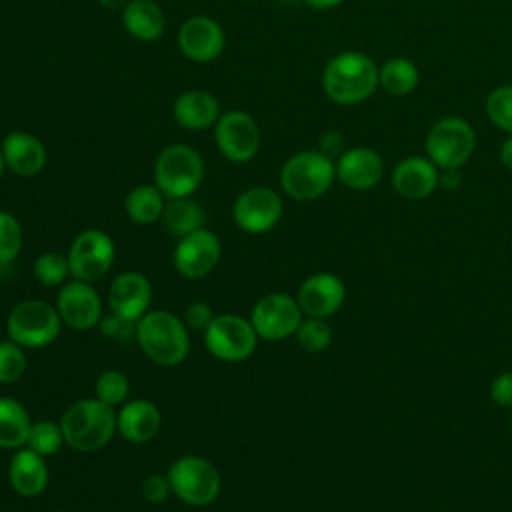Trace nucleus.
<instances>
[{
    "mask_svg": "<svg viewBox=\"0 0 512 512\" xmlns=\"http://www.w3.org/2000/svg\"><path fill=\"white\" fill-rule=\"evenodd\" d=\"M94 392L96 398L110 404V406H120L128 398L130 392V382L124 372L120 370H104L96 382H94Z\"/></svg>",
    "mask_w": 512,
    "mask_h": 512,
    "instance_id": "473e14b6",
    "label": "nucleus"
},
{
    "mask_svg": "<svg viewBox=\"0 0 512 512\" xmlns=\"http://www.w3.org/2000/svg\"><path fill=\"white\" fill-rule=\"evenodd\" d=\"M64 442V434L60 428V422H52V420H38L32 422L30 432H28V440L26 446L30 450H34L40 456H52L62 448Z\"/></svg>",
    "mask_w": 512,
    "mask_h": 512,
    "instance_id": "c756f323",
    "label": "nucleus"
},
{
    "mask_svg": "<svg viewBox=\"0 0 512 512\" xmlns=\"http://www.w3.org/2000/svg\"><path fill=\"white\" fill-rule=\"evenodd\" d=\"M302 318L304 314L298 306V300L284 292H272L262 296L250 312V322L258 338L270 342L294 336Z\"/></svg>",
    "mask_w": 512,
    "mask_h": 512,
    "instance_id": "9b49d317",
    "label": "nucleus"
},
{
    "mask_svg": "<svg viewBox=\"0 0 512 512\" xmlns=\"http://www.w3.org/2000/svg\"><path fill=\"white\" fill-rule=\"evenodd\" d=\"M336 178V164L320 150H304L290 156L280 170L282 190L300 202L316 200L328 192Z\"/></svg>",
    "mask_w": 512,
    "mask_h": 512,
    "instance_id": "20e7f679",
    "label": "nucleus"
},
{
    "mask_svg": "<svg viewBox=\"0 0 512 512\" xmlns=\"http://www.w3.org/2000/svg\"><path fill=\"white\" fill-rule=\"evenodd\" d=\"M460 184V174L458 168H444L440 178H438V186L448 188V190H456Z\"/></svg>",
    "mask_w": 512,
    "mask_h": 512,
    "instance_id": "a19ab883",
    "label": "nucleus"
},
{
    "mask_svg": "<svg viewBox=\"0 0 512 512\" xmlns=\"http://www.w3.org/2000/svg\"><path fill=\"white\" fill-rule=\"evenodd\" d=\"M320 152L334 160V156H340L344 152V138L340 132H326L320 138Z\"/></svg>",
    "mask_w": 512,
    "mask_h": 512,
    "instance_id": "ea45409f",
    "label": "nucleus"
},
{
    "mask_svg": "<svg viewBox=\"0 0 512 512\" xmlns=\"http://www.w3.org/2000/svg\"><path fill=\"white\" fill-rule=\"evenodd\" d=\"M4 164L22 178H32L46 166L44 144L28 132H10L0 144Z\"/></svg>",
    "mask_w": 512,
    "mask_h": 512,
    "instance_id": "412c9836",
    "label": "nucleus"
},
{
    "mask_svg": "<svg viewBox=\"0 0 512 512\" xmlns=\"http://www.w3.org/2000/svg\"><path fill=\"white\" fill-rule=\"evenodd\" d=\"M294 336L306 352H322L332 342V328L326 318L304 316Z\"/></svg>",
    "mask_w": 512,
    "mask_h": 512,
    "instance_id": "2f4dec72",
    "label": "nucleus"
},
{
    "mask_svg": "<svg viewBox=\"0 0 512 512\" xmlns=\"http://www.w3.org/2000/svg\"><path fill=\"white\" fill-rule=\"evenodd\" d=\"M24 232L16 216L0 210V266L10 264L22 250Z\"/></svg>",
    "mask_w": 512,
    "mask_h": 512,
    "instance_id": "72a5a7b5",
    "label": "nucleus"
},
{
    "mask_svg": "<svg viewBox=\"0 0 512 512\" xmlns=\"http://www.w3.org/2000/svg\"><path fill=\"white\" fill-rule=\"evenodd\" d=\"M232 218L240 230L248 234H264L280 222L282 200L278 192L268 186L248 188L234 200Z\"/></svg>",
    "mask_w": 512,
    "mask_h": 512,
    "instance_id": "ddd939ff",
    "label": "nucleus"
},
{
    "mask_svg": "<svg viewBox=\"0 0 512 512\" xmlns=\"http://www.w3.org/2000/svg\"><path fill=\"white\" fill-rule=\"evenodd\" d=\"M178 48L192 62H212L224 50L222 26L210 16H190L178 28Z\"/></svg>",
    "mask_w": 512,
    "mask_h": 512,
    "instance_id": "a211bd4d",
    "label": "nucleus"
},
{
    "mask_svg": "<svg viewBox=\"0 0 512 512\" xmlns=\"http://www.w3.org/2000/svg\"><path fill=\"white\" fill-rule=\"evenodd\" d=\"M384 176V160L366 146L344 150L336 160V178L350 190H370Z\"/></svg>",
    "mask_w": 512,
    "mask_h": 512,
    "instance_id": "6ab92c4d",
    "label": "nucleus"
},
{
    "mask_svg": "<svg viewBox=\"0 0 512 512\" xmlns=\"http://www.w3.org/2000/svg\"><path fill=\"white\" fill-rule=\"evenodd\" d=\"M378 86V66L362 52H342L334 56L322 74V88L336 104H358L374 94Z\"/></svg>",
    "mask_w": 512,
    "mask_h": 512,
    "instance_id": "7ed1b4c3",
    "label": "nucleus"
},
{
    "mask_svg": "<svg viewBox=\"0 0 512 512\" xmlns=\"http://www.w3.org/2000/svg\"><path fill=\"white\" fill-rule=\"evenodd\" d=\"M116 424L124 440L132 444H144L158 434L162 426V414L154 402L138 398V400L126 402L118 410Z\"/></svg>",
    "mask_w": 512,
    "mask_h": 512,
    "instance_id": "5701e85b",
    "label": "nucleus"
},
{
    "mask_svg": "<svg viewBox=\"0 0 512 512\" xmlns=\"http://www.w3.org/2000/svg\"><path fill=\"white\" fill-rule=\"evenodd\" d=\"M510 430H512V418H510Z\"/></svg>",
    "mask_w": 512,
    "mask_h": 512,
    "instance_id": "49530a36",
    "label": "nucleus"
},
{
    "mask_svg": "<svg viewBox=\"0 0 512 512\" xmlns=\"http://www.w3.org/2000/svg\"><path fill=\"white\" fill-rule=\"evenodd\" d=\"M56 310L60 320L78 332L90 330L102 320V300L92 284L82 280L62 284L56 298Z\"/></svg>",
    "mask_w": 512,
    "mask_h": 512,
    "instance_id": "2eb2a0df",
    "label": "nucleus"
},
{
    "mask_svg": "<svg viewBox=\"0 0 512 512\" xmlns=\"http://www.w3.org/2000/svg\"><path fill=\"white\" fill-rule=\"evenodd\" d=\"M214 126V140L224 158L242 164L256 156L260 148V130L252 116L242 110H228L220 114Z\"/></svg>",
    "mask_w": 512,
    "mask_h": 512,
    "instance_id": "f8f14e48",
    "label": "nucleus"
},
{
    "mask_svg": "<svg viewBox=\"0 0 512 512\" xmlns=\"http://www.w3.org/2000/svg\"><path fill=\"white\" fill-rule=\"evenodd\" d=\"M220 254H222L220 238L214 232L200 228L196 232H190L178 238L172 260L180 276L196 280L210 274L216 268V264L220 262Z\"/></svg>",
    "mask_w": 512,
    "mask_h": 512,
    "instance_id": "4468645a",
    "label": "nucleus"
},
{
    "mask_svg": "<svg viewBox=\"0 0 512 512\" xmlns=\"http://www.w3.org/2000/svg\"><path fill=\"white\" fill-rule=\"evenodd\" d=\"M202 334L206 350L222 362H242L252 356L258 344L250 318L238 314H216Z\"/></svg>",
    "mask_w": 512,
    "mask_h": 512,
    "instance_id": "6e6552de",
    "label": "nucleus"
},
{
    "mask_svg": "<svg viewBox=\"0 0 512 512\" xmlns=\"http://www.w3.org/2000/svg\"><path fill=\"white\" fill-rule=\"evenodd\" d=\"M204 178L200 154L186 144L166 146L154 162V182L166 198L192 196Z\"/></svg>",
    "mask_w": 512,
    "mask_h": 512,
    "instance_id": "39448f33",
    "label": "nucleus"
},
{
    "mask_svg": "<svg viewBox=\"0 0 512 512\" xmlns=\"http://www.w3.org/2000/svg\"><path fill=\"white\" fill-rule=\"evenodd\" d=\"M136 340L154 364L166 368L182 364L190 350L184 320L168 310H148L136 322Z\"/></svg>",
    "mask_w": 512,
    "mask_h": 512,
    "instance_id": "f03ea898",
    "label": "nucleus"
},
{
    "mask_svg": "<svg viewBox=\"0 0 512 512\" xmlns=\"http://www.w3.org/2000/svg\"><path fill=\"white\" fill-rule=\"evenodd\" d=\"M32 420L26 408L8 396H0V448L18 450L26 446Z\"/></svg>",
    "mask_w": 512,
    "mask_h": 512,
    "instance_id": "a878e982",
    "label": "nucleus"
},
{
    "mask_svg": "<svg viewBox=\"0 0 512 512\" xmlns=\"http://www.w3.org/2000/svg\"><path fill=\"white\" fill-rule=\"evenodd\" d=\"M166 476L176 498L188 506H208L220 494V474L216 466L202 456H180L170 464Z\"/></svg>",
    "mask_w": 512,
    "mask_h": 512,
    "instance_id": "0eeeda50",
    "label": "nucleus"
},
{
    "mask_svg": "<svg viewBox=\"0 0 512 512\" xmlns=\"http://www.w3.org/2000/svg\"><path fill=\"white\" fill-rule=\"evenodd\" d=\"M62 328L58 310L44 300H22L18 302L8 318V338L22 348H44L52 344Z\"/></svg>",
    "mask_w": 512,
    "mask_h": 512,
    "instance_id": "423d86ee",
    "label": "nucleus"
},
{
    "mask_svg": "<svg viewBox=\"0 0 512 512\" xmlns=\"http://www.w3.org/2000/svg\"><path fill=\"white\" fill-rule=\"evenodd\" d=\"M130 0H100V4L102 6H106V8H110V10H116V8H126V4H128Z\"/></svg>",
    "mask_w": 512,
    "mask_h": 512,
    "instance_id": "c03bdc74",
    "label": "nucleus"
},
{
    "mask_svg": "<svg viewBox=\"0 0 512 512\" xmlns=\"http://www.w3.org/2000/svg\"><path fill=\"white\" fill-rule=\"evenodd\" d=\"M214 312L210 308V304L196 300L192 304H188V308L184 310V324L188 330H196V332H204L210 322L214 320Z\"/></svg>",
    "mask_w": 512,
    "mask_h": 512,
    "instance_id": "e433bc0d",
    "label": "nucleus"
},
{
    "mask_svg": "<svg viewBox=\"0 0 512 512\" xmlns=\"http://www.w3.org/2000/svg\"><path fill=\"white\" fill-rule=\"evenodd\" d=\"M172 492L166 474H148L142 482V496L150 504H162Z\"/></svg>",
    "mask_w": 512,
    "mask_h": 512,
    "instance_id": "4c0bfd02",
    "label": "nucleus"
},
{
    "mask_svg": "<svg viewBox=\"0 0 512 512\" xmlns=\"http://www.w3.org/2000/svg\"><path fill=\"white\" fill-rule=\"evenodd\" d=\"M342 2L344 0H306V4H310L312 8H318V10H328V8H334Z\"/></svg>",
    "mask_w": 512,
    "mask_h": 512,
    "instance_id": "37998d69",
    "label": "nucleus"
},
{
    "mask_svg": "<svg viewBox=\"0 0 512 512\" xmlns=\"http://www.w3.org/2000/svg\"><path fill=\"white\" fill-rule=\"evenodd\" d=\"M26 372V354L24 348L16 342H0V384H14Z\"/></svg>",
    "mask_w": 512,
    "mask_h": 512,
    "instance_id": "f704fd0d",
    "label": "nucleus"
},
{
    "mask_svg": "<svg viewBox=\"0 0 512 512\" xmlns=\"http://www.w3.org/2000/svg\"><path fill=\"white\" fill-rule=\"evenodd\" d=\"M4 156H2V150H0V178H2V172H4Z\"/></svg>",
    "mask_w": 512,
    "mask_h": 512,
    "instance_id": "a18cd8bd",
    "label": "nucleus"
},
{
    "mask_svg": "<svg viewBox=\"0 0 512 512\" xmlns=\"http://www.w3.org/2000/svg\"><path fill=\"white\" fill-rule=\"evenodd\" d=\"M438 166L424 156H408L392 170V188L406 200H424L438 188Z\"/></svg>",
    "mask_w": 512,
    "mask_h": 512,
    "instance_id": "aec40b11",
    "label": "nucleus"
},
{
    "mask_svg": "<svg viewBox=\"0 0 512 512\" xmlns=\"http://www.w3.org/2000/svg\"><path fill=\"white\" fill-rule=\"evenodd\" d=\"M116 408L94 398L72 402L60 416L64 442L78 452H96L104 448L118 432Z\"/></svg>",
    "mask_w": 512,
    "mask_h": 512,
    "instance_id": "f257e3e1",
    "label": "nucleus"
},
{
    "mask_svg": "<svg viewBox=\"0 0 512 512\" xmlns=\"http://www.w3.org/2000/svg\"><path fill=\"white\" fill-rule=\"evenodd\" d=\"M346 298L344 282L332 272H316L308 276L296 294L304 316L328 318L340 310Z\"/></svg>",
    "mask_w": 512,
    "mask_h": 512,
    "instance_id": "f3484780",
    "label": "nucleus"
},
{
    "mask_svg": "<svg viewBox=\"0 0 512 512\" xmlns=\"http://www.w3.org/2000/svg\"><path fill=\"white\" fill-rule=\"evenodd\" d=\"M122 22L130 36L152 42L166 30V18L162 8L154 0H130L122 10Z\"/></svg>",
    "mask_w": 512,
    "mask_h": 512,
    "instance_id": "393cba45",
    "label": "nucleus"
},
{
    "mask_svg": "<svg viewBox=\"0 0 512 512\" xmlns=\"http://www.w3.org/2000/svg\"><path fill=\"white\" fill-rule=\"evenodd\" d=\"M166 196L160 192L158 186H136L128 192L126 200H124V208L126 214L132 222L136 224H152L156 220H160L162 210H164V200Z\"/></svg>",
    "mask_w": 512,
    "mask_h": 512,
    "instance_id": "cd10ccee",
    "label": "nucleus"
},
{
    "mask_svg": "<svg viewBox=\"0 0 512 512\" xmlns=\"http://www.w3.org/2000/svg\"><path fill=\"white\" fill-rule=\"evenodd\" d=\"M472 126L456 116L438 120L426 134V154L438 168H460L474 152Z\"/></svg>",
    "mask_w": 512,
    "mask_h": 512,
    "instance_id": "1a4fd4ad",
    "label": "nucleus"
},
{
    "mask_svg": "<svg viewBox=\"0 0 512 512\" xmlns=\"http://www.w3.org/2000/svg\"><path fill=\"white\" fill-rule=\"evenodd\" d=\"M116 250L112 238L98 228H88L80 232L68 250L70 274L74 280L96 282L112 268Z\"/></svg>",
    "mask_w": 512,
    "mask_h": 512,
    "instance_id": "9d476101",
    "label": "nucleus"
},
{
    "mask_svg": "<svg viewBox=\"0 0 512 512\" xmlns=\"http://www.w3.org/2000/svg\"><path fill=\"white\" fill-rule=\"evenodd\" d=\"M174 118L186 130H206L220 118V104L206 90H188L176 98Z\"/></svg>",
    "mask_w": 512,
    "mask_h": 512,
    "instance_id": "b1692460",
    "label": "nucleus"
},
{
    "mask_svg": "<svg viewBox=\"0 0 512 512\" xmlns=\"http://www.w3.org/2000/svg\"><path fill=\"white\" fill-rule=\"evenodd\" d=\"M32 274L36 282L44 286H60L66 284L70 274L68 256H62L58 252H44L40 254L32 264Z\"/></svg>",
    "mask_w": 512,
    "mask_h": 512,
    "instance_id": "7c9ffc66",
    "label": "nucleus"
},
{
    "mask_svg": "<svg viewBox=\"0 0 512 512\" xmlns=\"http://www.w3.org/2000/svg\"><path fill=\"white\" fill-rule=\"evenodd\" d=\"M486 114L494 126L512 134V86H498L488 94Z\"/></svg>",
    "mask_w": 512,
    "mask_h": 512,
    "instance_id": "c9c22d12",
    "label": "nucleus"
},
{
    "mask_svg": "<svg viewBox=\"0 0 512 512\" xmlns=\"http://www.w3.org/2000/svg\"><path fill=\"white\" fill-rule=\"evenodd\" d=\"M152 304V286L140 272L118 274L108 288L110 312L126 324L138 322Z\"/></svg>",
    "mask_w": 512,
    "mask_h": 512,
    "instance_id": "dca6fc26",
    "label": "nucleus"
},
{
    "mask_svg": "<svg viewBox=\"0 0 512 512\" xmlns=\"http://www.w3.org/2000/svg\"><path fill=\"white\" fill-rule=\"evenodd\" d=\"M420 80V72L416 64L408 58H390L378 68V84L392 96H406L410 94Z\"/></svg>",
    "mask_w": 512,
    "mask_h": 512,
    "instance_id": "c85d7f7f",
    "label": "nucleus"
},
{
    "mask_svg": "<svg viewBox=\"0 0 512 512\" xmlns=\"http://www.w3.org/2000/svg\"><path fill=\"white\" fill-rule=\"evenodd\" d=\"M8 482L12 490L24 498L42 494L48 486V466L44 456L28 446L18 448L8 464Z\"/></svg>",
    "mask_w": 512,
    "mask_h": 512,
    "instance_id": "4be33fe9",
    "label": "nucleus"
},
{
    "mask_svg": "<svg viewBox=\"0 0 512 512\" xmlns=\"http://www.w3.org/2000/svg\"><path fill=\"white\" fill-rule=\"evenodd\" d=\"M164 228L182 238L190 232H196L200 228H204V210L198 202H194L190 196L186 198H168V202L164 204L162 216H160Z\"/></svg>",
    "mask_w": 512,
    "mask_h": 512,
    "instance_id": "bb28decb",
    "label": "nucleus"
},
{
    "mask_svg": "<svg viewBox=\"0 0 512 512\" xmlns=\"http://www.w3.org/2000/svg\"><path fill=\"white\" fill-rule=\"evenodd\" d=\"M490 398L502 408H512V372H502L490 382Z\"/></svg>",
    "mask_w": 512,
    "mask_h": 512,
    "instance_id": "58836bf2",
    "label": "nucleus"
},
{
    "mask_svg": "<svg viewBox=\"0 0 512 512\" xmlns=\"http://www.w3.org/2000/svg\"><path fill=\"white\" fill-rule=\"evenodd\" d=\"M500 162L512 172V134L500 146Z\"/></svg>",
    "mask_w": 512,
    "mask_h": 512,
    "instance_id": "79ce46f5",
    "label": "nucleus"
}]
</instances>
